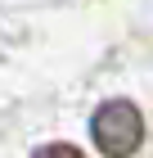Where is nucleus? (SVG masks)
<instances>
[{"label": "nucleus", "mask_w": 153, "mask_h": 158, "mask_svg": "<svg viewBox=\"0 0 153 158\" xmlns=\"http://www.w3.org/2000/svg\"><path fill=\"white\" fill-rule=\"evenodd\" d=\"M90 140L104 158H131L144 145V118L131 99H108L90 118Z\"/></svg>", "instance_id": "1"}, {"label": "nucleus", "mask_w": 153, "mask_h": 158, "mask_svg": "<svg viewBox=\"0 0 153 158\" xmlns=\"http://www.w3.org/2000/svg\"><path fill=\"white\" fill-rule=\"evenodd\" d=\"M32 158H86V154H81L77 145H63V140H59V145H41Z\"/></svg>", "instance_id": "2"}]
</instances>
